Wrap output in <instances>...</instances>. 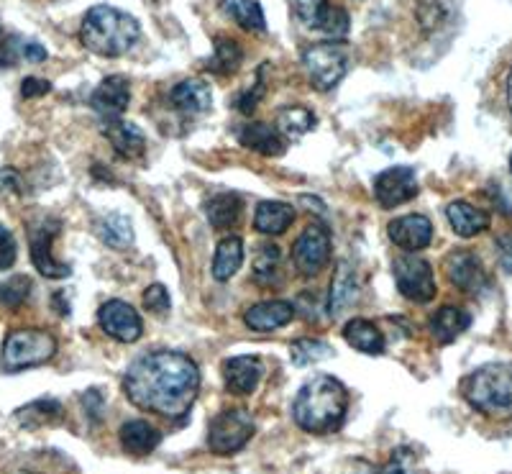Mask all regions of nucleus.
I'll return each mask as SVG.
<instances>
[{
    "mask_svg": "<svg viewBox=\"0 0 512 474\" xmlns=\"http://www.w3.org/2000/svg\"><path fill=\"white\" fill-rule=\"evenodd\" d=\"M123 390L136 408L164 418H182L200 393V369L187 354L159 349L128 367Z\"/></svg>",
    "mask_w": 512,
    "mask_h": 474,
    "instance_id": "f257e3e1",
    "label": "nucleus"
},
{
    "mask_svg": "<svg viewBox=\"0 0 512 474\" xmlns=\"http://www.w3.org/2000/svg\"><path fill=\"white\" fill-rule=\"evenodd\" d=\"M349 413V393L344 382L333 375H315L297 390L292 400V418L305 434H331L338 431Z\"/></svg>",
    "mask_w": 512,
    "mask_h": 474,
    "instance_id": "f03ea898",
    "label": "nucleus"
},
{
    "mask_svg": "<svg viewBox=\"0 0 512 474\" xmlns=\"http://www.w3.org/2000/svg\"><path fill=\"white\" fill-rule=\"evenodd\" d=\"M141 36V26L131 13L113 6H95L85 13L80 26V41L98 57H123Z\"/></svg>",
    "mask_w": 512,
    "mask_h": 474,
    "instance_id": "7ed1b4c3",
    "label": "nucleus"
},
{
    "mask_svg": "<svg viewBox=\"0 0 512 474\" xmlns=\"http://www.w3.org/2000/svg\"><path fill=\"white\" fill-rule=\"evenodd\" d=\"M461 395L482 416L510 421L512 418V364L492 362L474 369L461 382Z\"/></svg>",
    "mask_w": 512,
    "mask_h": 474,
    "instance_id": "20e7f679",
    "label": "nucleus"
},
{
    "mask_svg": "<svg viewBox=\"0 0 512 474\" xmlns=\"http://www.w3.org/2000/svg\"><path fill=\"white\" fill-rule=\"evenodd\" d=\"M57 354V341L41 328H16L3 344V364L11 372L47 364Z\"/></svg>",
    "mask_w": 512,
    "mask_h": 474,
    "instance_id": "39448f33",
    "label": "nucleus"
},
{
    "mask_svg": "<svg viewBox=\"0 0 512 474\" xmlns=\"http://www.w3.org/2000/svg\"><path fill=\"white\" fill-rule=\"evenodd\" d=\"M254 418L241 408H231L218 413L208 426V449L218 457L239 454L254 436Z\"/></svg>",
    "mask_w": 512,
    "mask_h": 474,
    "instance_id": "423d86ee",
    "label": "nucleus"
},
{
    "mask_svg": "<svg viewBox=\"0 0 512 474\" xmlns=\"http://www.w3.org/2000/svg\"><path fill=\"white\" fill-rule=\"evenodd\" d=\"M303 67L308 72V80L320 93H328L346 77L349 70V57L336 44H313L303 52Z\"/></svg>",
    "mask_w": 512,
    "mask_h": 474,
    "instance_id": "0eeeda50",
    "label": "nucleus"
},
{
    "mask_svg": "<svg viewBox=\"0 0 512 474\" xmlns=\"http://www.w3.org/2000/svg\"><path fill=\"white\" fill-rule=\"evenodd\" d=\"M397 290L413 303H431L436 298V277L433 267L415 254H400L392 264Z\"/></svg>",
    "mask_w": 512,
    "mask_h": 474,
    "instance_id": "6e6552de",
    "label": "nucleus"
},
{
    "mask_svg": "<svg viewBox=\"0 0 512 474\" xmlns=\"http://www.w3.org/2000/svg\"><path fill=\"white\" fill-rule=\"evenodd\" d=\"M331 262V234L323 223H310L292 244V264L303 277H315Z\"/></svg>",
    "mask_w": 512,
    "mask_h": 474,
    "instance_id": "1a4fd4ad",
    "label": "nucleus"
},
{
    "mask_svg": "<svg viewBox=\"0 0 512 474\" xmlns=\"http://www.w3.org/2000/svg\"><path fill=\"white\" fill-rule=\"evenodd\" d=\"M297 21L305 29L323 31L333 41H344L349 34V13L331 0H292Z\"/></svg>",
    "mask_w": 512,
    "mask_h": 474,
    "instance_id": "9d476101",
    "label": "nucleus"
},
{
    "mask_svg": "<svg viewBox=\"0 0 512 474\" xmlns=\"http://www.w3.org/2000/svg\"><path fill=\"white\" fill-rule=\"evenodd\" d=\"M62 223L54 221V218H41L39 223L31 226V259H34V267L39 270V275H44L47 280H62V277L70 275V267L64 262H59L52 252L54 236L59 234Z\"/></svg>",
    "mask_w": 512,
    "mask_h": 474,
    "instance_id": "9b49d317",
    "label": "nucleus"
},
{
    "mask_svg": "<svg viewBox=\"0 0 512 474\" xmlns=\"http://www.w3.org/2000/svg\"><path fill=\"white\" fill-rule=\"evenodd\" d=\"M98 323L105 334L116 341H123V344H134L144 334L141 316L136 313L134 305L123 303V300H108V303L100 305Z\"/></svg>",
    "mask_w": 512,
    "mask_h": 474,
    "instance_id": "f8f14e48",
    "label": "nucleus"
},
{
    "mask_svg": "<svg viewBox=\"0 0 512 474\" xmlns=\"http://www.w3.org/2000/svg\"><path fill=\"white\" fill-rule=\"evenodd\" d=\"M418 195V175L413 167H390L374 177V198L382 208H397Z\"/></svg>",
    "mask_w": 512,
    "mask_h": 474,
    "instance_id": "ddd939ff",
    "label": "nucleus"
},
{
    "mask_svg": "<svg viewBox=\"0 0 512 474\" xmlns=\"http://www.w3.org/2000/svg\"><path fill=\"white\" fill-rule=\"evenodd\" d=\"M131 103V82L123 75H108L90 95V106L103 121H118Z\"/></svg>",
    "mask_w": 512,
    "mask_h": 474,
    "instance_id": "4468645a",
    "label": "nucleus"
},
{
    "mask_svg": "<svg viewBox=\"0 0 512 474\" xmlns=\"http://www.w3.org/2000/svg\"><path fill=\"white\" fill-rule=\"evenodd\" d=\"M446 275L451 280V285L459 287L461 293L477 295L487 287V272H484L482 262L474 252H454L448 254L446 259Z\"/></svg>",
    "mask_w": 512,
    "mask_h": 474,
    "instance_id": "2eb2a0df",
    "label": "nucleus"
},
{
    "mask_svg": "<svg viewBox=\"0 0 512 474\" xmlns=\"http://www.w3.org/2000/svg\"><path fill=\"white\" fill-rule=\"evenodd\" d=\"M169 106L182 116H203L213 108V90L203 77H187L169 90Z\"/></svg>",
    "mask_w": 512,
    "mask_h": 474,
    "instance_id": "dca6fc26",
    "label": "nucleus"
},
{
    "mask_svg": "<svg viewBox=\"0 0 512 474\" xmlns=\"http://www.w3.org/2000/svg\"><path fill=\"white\" fill-rule=\"evenodd\" d=\"M387 231H390L392 244L400 246L402 252H408V254L423 252L425 246L431 244L433 239V226L425 216L395 218Z\"/></svg>",
    "mask_w": 512,
    "mask_h": 474,
    "instance_id": "f3484780",
    "label": "nucleus"
},
{
    "mask_svg": "<svg viewBox=\"0 0 512 474\" xmlns=\"http://www.w3.org/2000/svg\"><path fill=\"white\" fill-rule=\"evenodd\" d=\"M292 318H295L292 303H287V300H264V303H256L254 308L246 311L244 321L256 334H272V331L285 328Z\"/></svg>",
    "mask_w": 512,
    "mask_h": 474,
    "instance_id": "a211bd4d",
    "label": "nucleus"
},
{
    "mask_svg": "<svg viewBox=\"0 0 512 474\" xmlns=\"http://www.w3.org/2000/svg\"><path fill=\"white\" fill-rule=\"evenodd\" d=\"M264 377V364L256 357H231L223 362V380L236 395H251Z\"/></svg>",
    "mask_w": 512,
    "mask_h": 474,
    "instance_id": "6ab92c4d",
    "label": "nucleus"
},
{
    "mask_svg": "<svg viewBox=\"0 0 512 474\" xmlns=\"http://www.w3.org/2000/svg\"><path fill=\"white\" fill-rule=\"evenodd\" d=\"M239 141L246 149L262 154V157H282L287 152L285 136L277 129H272L269 123H244L239 129Z\"/></svg>",
    "mask_w": 512,
    "mask_h": 474,
    "instance_id": "aec40b11",
    "label": "nucleus"
},
{
    "mask_svg": "<svg viewBox=\"0 0 512 474\" xmlns=\"http://www.w3.org/2000/svg\"><path fill=\"white\" fill-rule=\"evenodd\" d=\"M103 134L105 139L111 141V147L116 149L118 157L123 159L144 157L146 136L136 123H128L123 121V118H118V121H105Z\"/></svg>",
    "mask_w": 512,
    "mask_h": 474,
    "instance_id": "412c9836",
    "label": "nucleus"
},
{
    "mask_svg": "<svg viewBox=\"0 0 512 474\" xmlns=\"http://www.w3.org/2000/svg\"><path fill=\"white\" fill-rule=\"evenodd\" d=\"M295 223V208L280 200H262L254 211V229L264 236H282Z\"/></svg>",
    "mask_w": 512,
    "mask_h": 474,
    "instance_id": "4be33fe9",
    "label": "nucleus"
},
{
    "mask_svg": "<svg viewBox=\"0 0 512 474\" xmlns=\"http://www.w3.org/2000/svg\"><path fill=\"white\" fill-rule=\"evenodd\" d=\"M118 439H121L123 449L134 457H146L162 444V434L146 421H126L118 431Z\"/></svg>",
    "mask_w": 512,
    "mask_h": 474,
    "instance_id": "5701e85b",
    "label": "nucleus"
},
{
    "mask_svg": "<svg viewBox=\"0 0 512 474\" xmlns=\"http://www.w3.org/2000/svg\"><path fill=\"white\" fill-rule=\"evenodd\" d=\"M448 226L456 231L464 239H472V236L482 234L489 229V216L479 208H474L472 203H464V200H456L446 208Z\"/></svg>",
    "mask_w": 512,
    "mask_h": 474,
    "instance_id": "b1692460",
    "label": "nucleus"
},
{
    "mask_svg": "<svg viewBox=\"0 0 512 474\" xmlns=\"http://www.w3.org/2000/svg\"><path fill=\"white\" fill-rule=\"evenodd\" d=\"M472 326V316L456 305H446L436 316L431 318V334L438 344H451V341L459 339L466 328Z\"/></svg>",
    "mask_w": 512,
    "mask_h": 474,
    "instance_id": "393cba45",
    "label": "nucleus"
},
{
    "mask_svg": "<svg viewBox=\"0 0 512 474\" xmlns=\"http://www.w3.org/2000/svg\"><path fill=\"white\" fill-rule=\"evenodd\" d=\"M205 216H208V223L213 229L223 231V229H231L236 223L241 221V213H244V203L241 198L231 193H223V195H213V198L205 200L203 205Z\"/></svg>",
    "mask_w": 512,
    "mask_h": 474,
    "instance_id": "a878e982",
    "label": "nucleus"
},
{
    "mask_svg": "<svg viewBox=\"0 0 512 474\" xmlns=\"http://www.w3.org/2000/svg\"><path fill=\"white\" fill-rule=\"evenodd\" d=\"M359 295V282H356V272L349 262H341L336 270V280L331 285V300H328V313L331 316H341L351 303H356Z\"/></svg>",
    "mask_w": 512,
    "mask_h": 474,
    "instance_id": "bb28decb",
    "label": "nucleus"
},
{
    "mask_svg": "<svg viewBox=\"0 0 512 474\" xmlns=\"http://www.w3.org/2000/svg\"><path fill=\"white\" fill-rule=\"evenodd\" d=\"M344 339L361 354H372V357H377V354L384 352L382 331H379L372 321H367V318H354V321L346 323Z\"/></svg>",
    "mask_w": 512,
    "mask_h": 474,
    "instance_id": "cd10ccee",
    "label": "nucleus"
},
{
    "mask_svg": "<svg viewBox=\"0 0 512 474\" xmlns=\"http://www.w3.org/2000/svg\"><path fill=\"white\" fill-rule=\"evenodd\" d=\"M280 264H282V254L280 246L267 241L256 249L254 262H251V277H254L256 285L262 287H272L280 285Z\"/></svg>",
    "mask_w": 512,
    "mask_h": 474,
    "instance_id": "c85d7f7f",
    "label": "nucleus"
},
{
    "mask_svg": "<svg viewBox=\"0 0 512 474\" xmlns=\"http://www.w3.org/2000/svg\"><path fill=\"white\" fill-rule=\"evenodd\" d=\"M241 264H244V241L239 236H226V239H221V244L216 249V257H213V277L218 282H228L241 270Z\"/></svg>",
    "mask_w": 512,
    "mask_h": 474,
    "instance_id": "c756f323",
    "label": "nucleus"
},
{
    "mask_svg": "<svg viewBox=\"0 0 512 474\" xmlns=\"http://www.w3.org/2000/svg\"><path fill=\"white\" fill-rule=\"evenodd\" d=\"M221 11L228 18H233L244 31H251V34H264L267 31V21H264L259 0H221Z\"/></svg>",
    "mask_w": 512,
    "mask_h": 474,
    "instance_id": "7c9ffc66",
    "label": "nucleus"
},
{
    "mask_svg": "<svg viewBox=\"0 0 512 474\" xmlns=\"http://www.w3.org/2000/svg\"><path fill=\"white\" fill-rule=\"evenodd\" d=\"M47 59V49L41 47L39 41L21 39V36H11V39L3 44L0 49V65H16V62H31V65H39Z\"/></svg>",
    "mask_w": 512,
    "mask_h": 474,
    "instance_id": "2f4dec72",
    "label": "nucleus"
},
{
    "mask_svg": "<svg viewBox=\"0 0 512 474\" xmlns=\"http://www.w3.org/2000/svg\"><path fill=\"white\" fill-rule=\"evenodd\" d=\"M241 62H244V49H241L236 41L216 39V52L210 54V59L205 62V70L226 77L233 75V72H239Z\"/></svg>",
    "mask_w": 512,
    "mask_h": 474,
    "instance_id": "473e14b6",
    "label": "nucleus"
},
{
    "mask_svg": "<svg viewBox=\"0 0 512 474\" xmlns=\"http://www.w3.org/2000/svg\"><path fill=\"white\" fill-rule=\"evenodd\" d=\"M315 126V116L308 111V108L292 106V108H282L280 116H277V131H280L285 139H300L308 131H313Z\"/></svg>",
    "mask_w": 512,
    "mask_h": 474,
    "instance_id": "72a5a7b5",
    "label": "nucleus"
},
{
    "mask_svg": "<svg viewBox=\"0 0 512 474\" xmlns=\"http://www.w3.org/2000/svg\"><path fill=\"white\" fill-rule=\"evenodd\" d=\"M98 234L100 239L105 241L113 249H128V246L134 244V229H131V223H128L126 216H105L103 221L98 223Z\"/></svg>",
    "mask_w": 512,
    "mask_h": 474,
    "instance_id": "f704fd0d",
    "label": "nucleus"
},
{
    "mask_svg": "<svg viewBox=\"0 0 512 474\" xmlns=\"http://www.w3.org/2000/svg\"><path fill=\"white\" fill-rule=\"evenodd\" d=\"M290 354H292V362H295L297 367H305V364H310V362H320V359L333 357V349L326 344V341L300 339L292 344Z\"/></svg>",
    "mask_w": 512,
    "mask_h": 474,
    "instance_id": "c9c22d12",
    "label": "nucleus"
},
{
    "mask_svg": "<svg viewBox=\"0 0 512 474\" xmlns=\"http://www.w3.org/2000/svg\"><path fill=\"white\" fill-rule=\"evenodd\" d=\"M372 474H423V472H420L415 451L410 449V446H397V449L392 451V457L387 459V464L374 469Z\"/></svg>",
    "mask_w": 512,
    "mask_h": 474,
    "instance_id": "e433bc0d",
    "label": "nucleus"
},
{
    "mask_svg": "<svg viewBox=\"0 0 512 474\" xmlns=\"http://www.w3.org/2000/svg\"><path fill=\"white\" fill-rule=\"evenodd\" d=\"M31 293V280L24 275H16L11 280H6L0 285V305H6V308H18V305H24L26 298Z\"/></svg>",
    "mask_w": 512,
    "mask_h": 474,
    "instance_id": "4c0bfd02",
    "label": "nucleus"
},
{
    "mask_svg": "<svg viewBox=\"0 0 512 474\" xmlns=\"http://www.w3.org/2000/svg\"><path fill=\"white\" fill-rule=\"evenodd\" d=\"M144 308L154 316H164L169 311V293L164 285H149L144 290Z\"/></svg>",
    "mask_w": 512,
    "mask_h": 474,
    "instance_id": "58836bf2",
    "label": "nucleus"
},
{
    "mask_svg": "<svg viewBox=\"0 0 512 474\" xmlns=\"http://www.w3.org/2000/svg\"><path fill=\"white\" fill-rule=\"evenodd\" d=\"M267 70H269V65L259 67V72H256V85H254V88L246 90V93L239 98V103H236V106H239V111L246 113V116H249V113H254V108L259 106V100H262L264 72H267Z\"/></svg>",
    "mask_w": 512,
    "mask_h": 474,
    "instance_id": "ea45409f",
    "label": "nucleus"
},
{
    "mask_svg": "<svg viewBox=\"0 0 512 474\" xmlns=\"http://www.w3.org/2000/svg\"><path fill=\"white\" fill-rule=\"evenodd\" d=\"M16 257H18L16 239H13V234L6 229V226H0V270L13 267V264H16Z\"/></svg>",
    "mask_w": 512,
    "mask_h": 474,
    "instance_id": "a19ab883",
    "label": "nucleus"
},
{
    "mask_svg": "<svg viewBox=\"0 0 512 474\" xmlns=\"http://www.w3.org/2000/svg\"><path fill=\"white\" fill-rule=\"evenodd\" d=\"M52 90V82L41 80V77H26L21 82V95L24 98H41V95H47Z\"/></svg>",
    "mask_w": 512,
    "mask_h": 474,
    "instance_id": "79ce46f5",
    "label": "nucleus"
},
{
    "mask_svg": "<svg viewBox=\"0 0 512 474\" xmlns=\"http://www.w3.org/2000/svg\"><path fill=\"white\" fill-rule=\"evenodd\" d=\"M497 252H500V267L505 272H512V236L507 239H500L497 244Z\"/></svg>",
    "mask_w": 512,
    "mask_h": 474,
    "instance_id": "37998d69",
    "label": "nucleus"
},
{
    "mask_svg": "<svg viewBox=\"0 0 512 474\" xmlns=\"http://www.w3.org/2000/svg\"><path fill=\"white\" fill-rule=\"evenodd\" d=\"M507 103H510V111H512V70H510V77H507Z\"/></svg>",
    "mask_w": 512,
    "mask_h": 474,
    "instance_id": "c03bdc74",
    "label": "nucleus"
},
{
    "mask_svg": "<svg viewBox=\"0 0 512 474\" xmlns=\"http://www.w3.org/2000/svg\"><path fill=\"white\" fill-rule=\"evenodd\" d=\"M510 170H512V154H510Z\"/></svg>",
    "mask_w": 512,
    "mask_h": 474,
    "instance_id": "a18cd8bd",
    "label": "nucleus"
}]
</instances>
